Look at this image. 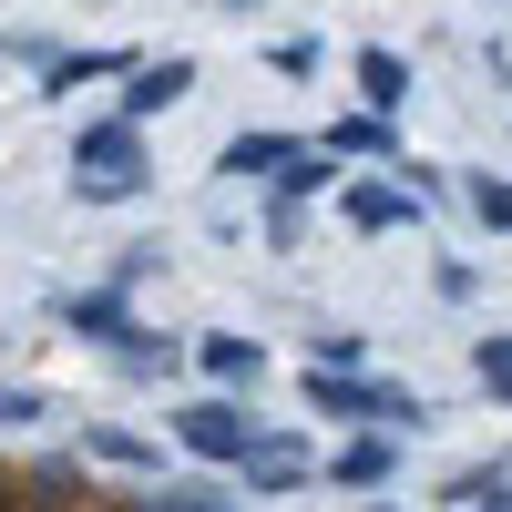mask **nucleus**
I'll list each match as a JSON object with an SVG mask.
<instances>
[{"instance_id":"nucleus-1","label":"nucleus","mask_w":512,"mask_h":512,"mask_svg":"<svg viewBox=\"0 0 512 512\" xmlns=\"http://www.w3.org/2000/svg\"><path fill=\"white\" fill-rule=\"evenodd\" d=\"M72 185L103 195V205L134 195V185H144V144H134V123H93V134L72 144Z\"/></svg>"},{"instance_id":"nucleus-2","label":"nucleus","mask_w":512,"mask_h":512,"mask_svg":"<svg viewBox=\"0 0 512 512\" xmlns=\"http://www.w3.org/2000/svg\"><path fill=\"white\" fill-rule=\"evenodd\" d=\"M308 400L328 410V420H390V431H420V420H431V410H420L410 390H369V379H328V369H308Z\"/></svg>"},{"instance_id":"nucleus-3","label":"nucleus","mask_w":512,"mask_h":512,"mask_svg":"<svg viewBox=\"0 0 512 512\" xmlns=\"http://www.w3.org/2000/svg\"><path fill=\"white\" fill-rule=\"evenodd\" d=\"M175 431H185V451H195V461H256V451H267V441H256V420H246V410H226V400H195Z\"/></svg>"},{"instance_id":"nucleus-4","label":"nucleus","mask_w":512,"mask_h":512,"mask_svg":"<svg viewBox=\"0 0 512 512\" xmlns=\"http://www.w3.org/2000/svg\"><path fill=\"white\" fill-rule=\"evenodd\" d=\"M185 82H195V62H144V72H134V93H123V123H144V113H164V103L185 93Z\"/></svg>"},{"instance_id":"nucleus-5","label":"nucleus","mask_w":512,"mask_h":512,"mask_svg":"<svg viewBox=\"0 0 512 512\" xmlns=\"http://www.w3.org/2000/svg\"><path fill=\"white\" fill-rule=\"evenodd\" d=\"M359 93H369V123L410 103V62L400 52H359Z\"/></svg>"},{"instance_id":"nucleus-6","label":"nucleus","mask_w":512,"mask_h":512,"mask_svg":"<svg viewBox=\"0 0 512 512\" xmlns=\"http://www.w3.org/2000/svg\"><path fill=\"white\" fill-rule=\"evenodd\" d=\"M349 216H359V226H400V216H420V195H400V185H349Z\"/></svg>"},{"instance_id":"nucleus-7","label":"nucleus","mask_w":512,"mask_h":512,"mask_svg":"<svg viewBox=\"0 0 512 512\" xmlns=\"http://www.w3.org/2000/svg\"><path fill=\"white\" fill-rule=\"evenodd\" d=\"M72 328H93V338H134V318H123V297H113V287L72 297Z\"/></svg>"},{"instance_id":"nucleus-8","label":"nucleus","mask_w":512,"mask_h":512,"mask_svg":"<svg viewBox=\"0 0 512 512\" xmlns=\"http://www.w3.org/2000/svg\"><path fill=\"white\" fill-rule=\"evenodd\" d=\"M267 164H297V144H277V134H236L226 144V175H267Z\"/></svg>"},{"instance_id":"nucleus-9","label":"nucleus","mask_w":512,"mask_h":512,"mask_svg":"<svg viewBox=\"0 0 512 512\" xmlns=\"http://www.w3.org/2000/svg\"><path fill=\"white\" fill-rule=\"evenodd\" d=\"M205 369L216 379H256V338H205Z\"/></svg>"},{"instance_id":"nucleus-10","label":"nucleus","mask_w":512,"mask_h":512,"mask_svg":"<svg viewBox=\"0 0 512 512\" xmlns=\"http://www.w3.org/2000/svg\"><path fill=\"white\" fill-rule=\"evenodd\" d=\"M390 472V441H359V451H338V482H379Z\"/></svg>"},{"instance_id":"nucleus-11","label":"nucleus","mask_w":512,"mask_h":512,"mask_svg":"<svg viewBox=\"0 0 512 512\" xmlns=\"http://www.w3.org/2000/svg\"><path fill=\"white\" fill-rule=\"evenodd\" d=\"M472 369H482V390H512V338H482Z\"/></svg>"},{"instance_id":"nucleus-12","label":"nucleus","mask_w":512,"mask_h":512,"mask_svg":"<svg viewBox=\"0 0 512 512\" xmlns=\"http://www.w3.org/2000/svg\"><path fill=\"white\" fill-rule=\"evenodd\" d=\"M144 512H226V502H216V492H205V482H185V492H154Z\"/></svg>"},{"instance_id":"nucleus-13","label":"nucleus","mask_w":512,"mask_h":512,"mask_svg":"<svg viewBox=\"0 0 512 512\" xmlns=\"http://www.w3.org/2000/svg\"><path fill=\"white\" fill-rule=\"evenodd\" d=\"M472 205H482V226H512V185H472Z\"/></svg>"},{"instance_id":"nucleus-14","label":"nucleus","mask_w":512,"mask_h":512,"mask_svg":"<svg viewBox=\"0 0 512 512\" xmlns=\"http://www.w3.org/2000/svg\"><path fill=\"white\" fill-rule=\"evenodd\" d=\"M11 420H41V400L31 390H0V431H11Z\"/></svg>"},{"instance_id":"nucleus-15","label":"nucleus","mask_w":512,"mask_h":512,"mask_svg":"<svg viewBox=\"0 0 512 512\" xmlns=\"http://www.w3.org/2000/svg\"><path fill=\"white\" fill-rule=\"evenodd\" d=\"M369 512H390V502H369Z\"/></svg>"}]
</instances>
